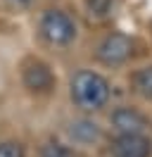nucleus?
Listing matches in <instances>:
<instances>
[{
	"instance_id": "nucleus-1",
	"label": "nucleus",
	"mask_w": 152,
	"mask_h": 157,
	"mask_svg": "<svg viewBox=\"0 0 152 157\" xmlns=\"http://www.w3.org/2000/svg\"><path fill=\"white\" fill-rule=\"evenodd\" d=\"M71 100L83 112H97L109 100V81L97 71L81 69L71 78Z\"/></svg>"
},
{
	"instance_id": "nucleus-2",
	"label": "nucleus",
	"mask_w": 152,
	"mask_h": 157,
	"mask_svg": "<svg viewBox=\"0 0 152 157\" xmlns=\"http://www.w3.org/2000/svg\"><path fill=\"white\" fill-rule=\"evenodd\" d=\"M40 36L50 45H69L76 38V21L64 10H45L40 17Z\"/></svg>"
},
{
	"instance_id": "nucleus-3",
	"label": "nucleus",
	"mask_w": 152,
	"mask_h": 157,
	"mask_svg": "<svg viewBox=\"0 0 152 157\" xmlns=\"http://www.w3.org/2000/svg\"><path fill=\"white\" fill-rule=\"evenodd\" d=\"M131 55H133V40L128 38L126 33H119V31L104 36V38L100 40L97 50H95L97 62H102V64H107V67L124 64Z\"/></svg>"
},
{
	"instance_id": "nucleus-4",
	"label": "nucleus",
	"mask_w": 152,
	"mask_h": 157,
	"mask_svg": "<svg viewBox=\"0 0 152 157\" xmlns=\"http://www.w3.org/2000/svg\"><path fill=\"white\" fill-rule=\"evenodd\" d=\"M112 157H150L152 140L145 133H119L112 140Z\"/></svg>"
},
{
	"instance_id": "nucleus-5",
	"label": "nucleus",
	"mask_w": 152,
	"mask_h": 157,
	"mask_svg": "<svg viewBox=\"0 0 152 157\" xmlns=\"http://www.w3.org/2000/svg\"><path fill=\"white\" fill-rule=\"evenodd\" d=\"M112 126L119 131V133H145L150 128V121L145 114H140L138 109L133 107H116L112 112Z\"/></svg>"
},
{
	"instance_id": "nucleus-6",
	"label": "nucleus",
	"mask_w": 152,
	"mask_h": 157,
	"mask_svg": "<svg viewBox=\"0 0 152 157\" xmlns=\"http://www.w3.org/2000/svg\"><path fill=\"white\" fill-rule=\"evenodd\" d=\"M21 78H24V86L28 90H33V93H45L55 83V76H52V71H50V67L45 62H28L24 67Z\"/></svg>"
},
{
	"instance_id": "nucleus-7",
	"label": "nucleus",
	"mask_w": 152,
	"mask_h": 157,
	"mask_svg": "<svg viewBox=\"0 0 152 157\" xmlns=\"http://www.w3.org/2000/svg\"><path fill=\"white\" fill-rule=\"evenodd\" d=\"M69 136L74 138L76 143H93L100 138V128L95 121H88V119H76L69 124Z\"/></svg>"
},
{
	"instance_id": "nucleus-8",
	"label": "nucleus",
	"mask_w": 152,
	"mask_h": 157,
	"mask_svg": "<svg viewBox=\"0 0 152 157\" xmlns=\"http://www.w3.org/2000/svg\"><path fill=\"white\" fill-rule=\"evenodd\" d=\"M133 86H135V90L140 93L142 98L152 100V67L140 69V71L133 76Z\"/></svg>"
},
{
	"instance_id": "nucleus-9",
	"label": "nucleus",
	"mask_w": 152,
	"mask_h": 157,
	"mask_svg": "<svg viewBox=\"0 0 152 157\" xmlns=\"http://www.w3.org/2000/svg\"><path fill=\"white\" fill-rule=\"evenodd\" d=\"M86 7H88V14L95 17V19H104L114 7V0H86Z\"/></svg>"
},
{
	"instance_id": "nucleus-10",
	"label": "nucleus",
	"mask_w": 152,
	"mask_h": 157,
	"mask_svg": "<svg viewBox=\"0 0 152 157\" xmlns=\"http://www.w3.org/2000/svg\"><path fill=\"white\" fill-rule=\"evenodd\" d=\"M40 157H74V152L64 145V143H57V140H50L40 147Z\"/></svg>"
},
{
	"instance_id": "nucleus-11",
	"label": "nucleus",
	"mask_w": 152,
	"mask_h": 157,
	"mask_svg": "<svg viewBox=\"0 0 152 157\" xmlns=\"http://www.w3.org/2000/svg\"><path fill=\"white\" fill-rule=\"evenodd\" d=\"M0 157H24V147L14 140H0Z\"/></svg>"
},
{
	"instance_id": "nucleus-12",
	"label": "nucleus",
	"mask_w": 152,
	"mask_h": 157,
	"mask_svg": "<svg viewBox=\"0 0 152 157\" xmlns=\"http://www.w3.org/2000/svg\"><path fill=\"white\" fill-rule=\"evenodd\" d=\"M7 5L12 7H28V5H33V0H5Z\"/></svg>"
}]
</instances>
